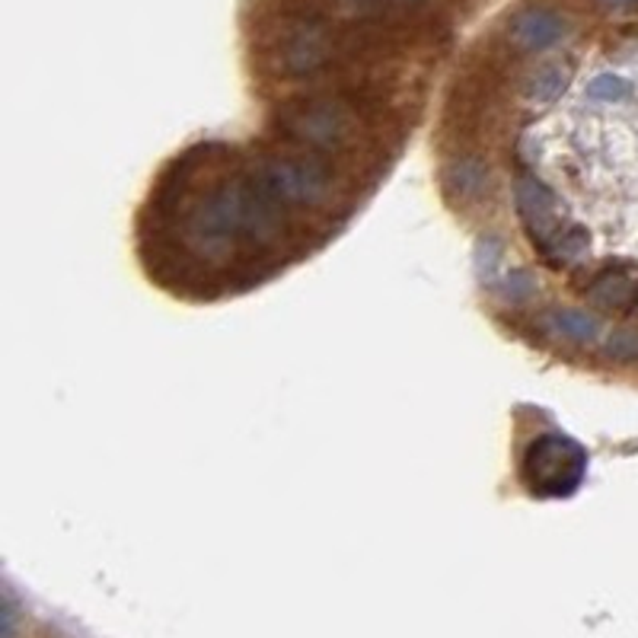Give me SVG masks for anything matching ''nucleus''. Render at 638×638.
Wrapping results in <instances>:
<instances>
[{"mask_svg":"<svg viewBox=\"0 0 638 638\" xmlns=\"http://www.w3.org/2000/svg\"><path fill=\"white\" fill-rule=\"evenodd\" d=\"M491 0H240L246 122L166 153L131 212L141 278L244 301L335 246L419 138Z\"/></svg>","mask_w":638,"mask_h":638,"instance_id":"1","label":"nucleus"}]
</instances>
